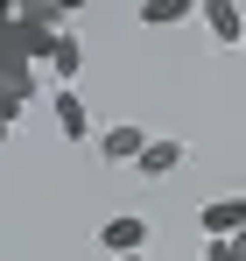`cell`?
I'll use <instances>...</instances> for the list:
<instances>
[{
	"instance_id": "6da1fadb",
	"label": "cell",
	"mask_w": 246,
	"mask_h": 261,
	"mask_svg": "<svg viewBox=\"0 0 246 261\" xmlns=\"http://www.w3.org/2000/svg\"><path fill=\"white\" fill-rule=\"evenodd\" d=\"M99 247H106L113 261H134V254L155 247V226H148L141 212H113V219H99Z\"/></svg>"
},
{
	"instance_id": "7a4b0ae2",
	"label": "cell",
	"mask_w": 246,
	"mask_h": 261,
	"mask_svg": "<svg viewBox=\"0 0 246 261\" xmlns=\"http://www.w3.org/2000/svg\"><path fill=\"white\" fill-rule=\"evenodd\" d=\"M148 141H155V134H141L134 120H120V127H106V134H99V163H120V170H141Z\"/></svg>"
},
{
	"instance_id": "3957f363",
	"label": "cell",
	"mask_w": 246,
	"mask_h": 261,
	"mask_svg": "<svg viewBox=\"0 0 246 261\" xmlns=\"http://www.w3.org/2000/svg\"><path fill=\"white\" fill-rule=\"evenodd\" d=\"M197 226H204V240H239L246 233V198H211L197 212Z\"/></svg>"
},
{
	"instance_id": "277c9868",
	"label": "cell",
	"mask_w": 246,
	"mask_h": 261,
	"mask_svg": "<svg viewBox=\"0 0 246 261\" xmlns=\"http://www.w3.org/2000/svg\"><path fill=\"white\" fill-rule=\"evenodd\" d=\"M49 113H56V134H64V141H91V106H84V92H49Z\"/></svg>"
},
{
	"instance_id": "5b68a950",
	"label": "cell",
	"mask_w": 246,
	"mask_h": 261,
	"mask_svg": "<svg viewBox=\"0 0 246 261\" xmlns=\"http://www.w3.org/2000/svg\"><path fill=\"white\" fill-rule=\"evenodd\" d=\"M204 29H211V43H246V7H232V0H204Z\"/></svg>"
},
{
	"instance_id": "8992f818",
	"label": "cell",
	"mask_w": 246,
	"mask_h": 261,
	"mask_svg": "<svg viewBox=\"0 0 246 261\" xmlns=\"http://www.w3.org/2000/svg\"><path fill=\"white\" fill-rule=\"evenodd\" d=\"M49 78H56V92H71L84 78V43L78 36H56V57H49Z\"/></svg>"
},
{
	"instance_id": "52a82bcc",
	"label": "cell",
	"mask_w": 246,
	"mask_h": 261,
	"mask_svg": "<svg viewBox=\"0 0 246 261\" xmlns=\"http://www.w3.org/2000/svg\"><path fill=\"white\" fill-rule=\"evenodd\" d=\"M183 155H190V148H183V141H148V155H141V176H176L183 170Z\"/></svg>"
},
{
	"instance_id": "ba28073f",
	"label": "cell",
	"mask_w": 246,
	"mask_h": 261,
	"mask_svg": "<svg viewBox=\"0 0 246 261\" xmlns=\"http://www.w3.org/2000/svg\"><path fill=\"white\" fill-rule=\"evenodd\" d=\"M190 14H204V7H190V0H141V21H148V29H176V21H190Z\"/></svg>"
},
{
	"instance_id": "9c48e42d",
	"label": "cell",
	"mask_w": 246,
	"mask_h": 261,
	"mask_svg": "<svg viewBox=\"0 0 246 261\" xmlns=\"http://www.w3.org/2000/svg\"><path fill=\"white\" fill-rule=\"evenodd\" d=\"M204 261H246V240H204Z\"/></svg>"
},
{
	"instance_id": "30bf717a",
	"label": "cell",
	"mask_w": 246,
	"mask_h": 261,
	"mask_svg": "<svg viewBox=\"0 0 246 261\" xmlns=\"http://www.w3.org/2000/svg\"><path fill=\"white\" fill-rule=\"evenodd\" d=\"M7 127H14V120H0V141H7Z\"/></svg>"
},
{
	"instance_id": "8fae6325",
	"label": "cell",
	"mask_w": 246,
	"mask_h": 261,
	"mask_svg": "<svg viewBox=\"0 0 246 261\" xmlns=\"http://www.w3.org/2000/svg\"><path fill=\"white\" fill-rule=\"evenodd\" d=\"M134 261H148V254H134Z\"/></svg>"
},
{
	"instance_id": "7c38bea8",
	"label": "cell",
	"mask_w": 246,
	"mask_h": 261,
	"mask_svg": "<svg viewBox=\"0 0 246 261\" xmlns=\"http://www.w3.org/2000/svg\"><path fill=\"white\" fill-rule=\"evenodd\" d=\"M239 240H246V233H239Z\"/></svg>"
},
{
	"instance_id": "4fadbf2b",
	"label": "cell",
	"mask_w": 246,
	"mask_h": 261,
	"mask_svg": "<svg viewBox=\"0 0 246 261\" xmlns=\"http://www.w3.org/2000/svg\"><path fill=\"white\" fill-rule=\"evenodd\" d=\"M239 49H246V43H239Z\"/></svg>"
}]
</instances>
